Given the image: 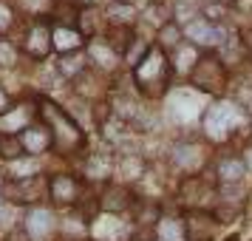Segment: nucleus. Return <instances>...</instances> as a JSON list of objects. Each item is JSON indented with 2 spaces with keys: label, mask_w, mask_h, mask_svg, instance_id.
Listing matches in <instances>:
<instances>
[{
  "label": "nucleus",
  "mask_w": 252,
  "mask_h": 241,
  "mask_svg": "<svg viewBox=\"0 0 252 241\" xmlns=\"http://www.w3.org/2000/svg\"><path fill=\"white\" fill-rule=\"evenodd\" d=\"M40 116H43V122L51 128V134H54V148H63V150H80L85 145V134H82V128L71 119L60 105H54L51 100H40Z\"/></svg>",
  "instance_id": "1"
},
{
  "label": "nucleus",
  "mask_w": 252,
  "mask_h": 241,
  "mask_svg": "<svg viewBox=\"0 0 252 241\" xmlns=\"http://www.w3.org/2000/svg\"><path fill=\"white\" fill-rule=\"evenodd\" d=\"M167 71H170V66H167V57L161 54V48H150L145 60L133 69L139 91L148 94V97H159L164 82H167Z\"/></svg>",
  "instance_id": "2"
},
{
  "label": "nucleus",
  "mask_w": 252,
  "mask_h": 241,
  "mask_svg": "<svg viewBox=\"0 0 252 241\" xmlns=\"http://www.w3.org/2000/svg\"><path fill=\"white\" fill-rule=\"evenodd\" d=\"M48 196L46 176H32V179H6L3 199L14 207H40V202Z\"/></svg>",
  "instance_id": "3"
},
{
  "label": "nucleus",
  "mask_w": 252,
  "mask_h": 241,
  "mask_svg": "<svg viewBox=\"0 0 252 241\" xmlns=\"http://www.w3.org/2000/svg\"><path fill=\"white\" fill-rule=\"evenodd\" d=\"M40 114V103H17L9 105L0 114V134L3 137H20L29 125H34V116Z\"/></svg>",
  "instance_id": "4"
},
{
  "label": "nucleus",
  "mask_w": 252,
  "mask_h": 241,
  "mask_svg": "<svg viewBox=\"0 0 252 241\" xmlns=\"http://www.w3.org/2000/svg\"><path fill=\"white\" fill-rule=\"evenodd\" d=\"M238 125V108L232 103H216L204 114V131L210 139H227V134Z\"/></svg>",
  "instance_id": "5"
},
{
  "label": "nucleus",
  "mask_w": 252,
  "mask_h": 241,
  "mask_svg": "<svg viewBox=\"0 0 252 241\" xmlns=\"http://www.w3.org/2000/svg\"><path fill=\"white\" fill-rule=\"evenodd\" d=\"M51 48H54V32L48 29L46 20H37V23L26 32L20 51H26L32 60H43V57H48Z\"/></svg>",
  "instance_id": "6"
},
{
  "label": "nucleus",
  "mask_w": 252,
  "mask_h": 241,
  "mask_svg": "<svg viewBox=\"0 0 252 241\" xmlns=\"http://www.w3.org/2000/svg\"><path fill=\"white\" fill-rule=\"evenodd\" d=\"M193 82L207 94H218L224 88V82H227L224 80V66L213 57L198 60V66H195V71H193Z\"/></svg>",
  "instance_id": "7"
},
{
  "label": "nucleus",
  "mask_w": 252,
  "mask_h": 241,
  "mask_svg": "<svg viewBox=\"0 0 252 241\" xmlns=\"http://www.w3.org/2000/svg\"><path fill=\"white\" fill-rule=\"evenodd\" d=\"M80 182L71 173H54L48 179V199H54V205H77L80 202Z\"/></svg>",
  "instance_id": "8"
},
{
  "label": "nucleus",
  "mask_w": 252,
  "mask_h": 241,
  "mask_svg": "<svg viewBox=\"0 0 252 241\" xmlns=\"http://www.w3.org/2000/svg\"><path fill=\"white\" fill-rule=\"evenodd\" d=\"M23 139V148L29 156H40V153H46V150L54 148V134H51V128L46 122H34V125H29L20 134Z\"/></svg>",
  "instance_id": "9"
},
{
  "label": "nucleus",
  "mask_w": 252,
  "mask_h": 241,
  "mask_svg": "<svg viewBox=\"0 0 252 241\" xmlns=\"http://www.w3.org/2000/svg\"><path fill=\"white\" fill-rule=\"evenodd\" d=\"M184 34H187V40H193L195 46H216V43L224 40L227 32H224L221 26L207 23V20H193V23H187Z\"/></svg>",
  "instance_id": "10"
},
{
  "label": "nucleus",
  "mask_w": 252,
  "mask_h": 241,
  "mask_svg": "<svg viewBox=\"0 0 252 241\" xmlns=\"http://www.w3.org/2000/svg\"><path fill=\"white\" fill-rule=\"evenodd\" d=\"M99 207L105 213H122V210L130 207V190L125 184H108L102 199H99Z\"/></svg>",
  "instance_id": "11"
},
{
  "label": "nucleus",
  "mask_w": 252,
  "mask_h": 241,
  "mask_svg": "<svg viewBox=\"0 0 252 241\" xmlns=\"http://www.w3.org/2000/svg\"><path fill=\"white\" fill-rule=\"evenodd\" d=\"M201 162H204V150L195 142L176 145V150H173V165L182 171H195V168H201Z\"/></svg>",
  "instance_id": "12"
},
{
  "label": "nucleus",
  "mask_w": 252,
  "mask_h": 241,
  "mask_svg": "<svg viewBox=\"0 0 252 241\" xmlns=\"http://www.w3.org/2000/svg\"><path fill=\"white\" fill-rule=\"evenodd\" d=\"M170 114L179 122H190V119H195V116L201 114V105H198V100H195L193 94L179 91V94H173V100H170Z\"/></svg>",
  "instance_id": "13"
},
{
  "label": "nucleus",
  "mask_w": 252,
  "mask_h": 241,
  "mask_svg": "<svg viewBox=\"0 0 252 241\" xmlns=\"http://www.w3.org/2000/svg\"><path fill=\"white\" fill-rule=\"evenodd\" d=\"M54 48L60 54H77L82 48V32H77L74 26H57L54 29Z\"/></svg>",
  "instance_id": "14"
},
{
  "label": "nucleus",
  "mask_w": 252,
  "mask_h": 241,
  "mask_svg": "<svg viewBox=\"0 0 252 241\" xmlns=\"http://www.w3.org/2000/svg\"><path fill=\"white\" fill-rule=\"evenodd\" d=\"M54 224V216H51V210L46 207H32L29 210V216H26V233L29 236H46L48 230Z\"/></svg>",
  "instance_id": "15"
},
{
  "label": "nucleus",
  "mask_w": 252,
  "mask_h": 241,
  "mask_svg": "<svg viewBox=\"0 0 252 241\" xmlns=\"http://www.w3.org/2000/svg\"><path fill=\"white\" fill-rule=\"evenodd\" d=\"M88 60L96 63L99 69H114V66H116V51L111 48V43L91 40V43H88Z\"/></svg>",
  "instance_id": "16"
},
{
  "label": "nucleus",
  "mask_w": 252,
  "mask_h": 241,
  "mask_svg": "<svg viewBox=\"0 0 252 241\" xmlns=\"http://www.w3.org/2000/svg\"><path fill=\"white\" fill-rule=\"evenodd\" d=\"M111 171H114V165H111L108 153H91L85 162V176H91V179H108Z\"/></svg>",
  "instance_id": "17"
},
{
  "label": "nucleus",
  "mask_w": 252,
  "mask_h": 241,
  "mask_svg": "<svg viewBox=\"0 0 252 241\" xmlns=\"http://www.w3.org/2000/svg\"><path fill=\"white\" fill-rule=\"evenodd\" d=\"M40 176V159L37 156H23L9 165V179H32Z\"/></svg>",
  "instance_id": "18"
},
{
  "label": "nucleus",
  "mask_w": 252,
  "mask_h": 241,
  "mask_svg": "<svg viewBox=\"0 0 252 241\" xmlns=\"http://www.w3.org/2000/svg\"><path fill=\"white\" fill-rule=\"evenodd\" d=\"M159 239L161 241H187V227H184L179 218H161Z\"/></svg>",
  "instance_id": "19"
},
{
  "label": "nucleus",
  "mask_w": 252,
  "mask_h": 241,
  "mask_svg": "<svg viewBox=\"0 0 252 241\" xmlns=\"http://www.w3.org/2000/svg\"><path fill=\"white\" fill-rule=\"evenodd\" d=\"M60 74L63 77H68V80H77L80 74H85V57H82L80 51L77 54H65V57H60Z\"/></svg>",
  "instance_id": "20"
},
{
  "label": "nucleus",
  "mask_w": 252,
  "mask_h": 241,
  "mask_svg": "<svg viewBox=\"0 0 252 241\" xmlns=\"http://www.w3.org/2000/svg\"><path fill=\"white\" fill-rule=\"evenodd\" d=\"M23 156H29L23 148V139L20 137H3V142H0V159H6L9 165L17 159H23Z\"/></svg>",
  "instance_id": "21"
},
{
  "label": "nucleus",
  "mask_w": 252,
  "mask_h": 241,
  "mask_svg": "<svg viewBox=\"0 0 252 241\" xmlns=\"http://www.w3.org/2000/svg\"><path fill=\"white\" fill-rule=\"evenodd\" d=\"M133 40H136V37H133V32H130V26H114L108 43H111V48H114L116 54H125Z\"/></svg>",
  "instance_id": "22"
},
{
  "label": "nucleus",
  "mask_w": 252,
  "mask_h": 241,
  "mask_svg": "<svg viewBox=\"0 0 252 241\" xmlns=\"http://www.w3.org/2000/svg\"><path fill=\"white\" fill-rule=\"evenodd\" d=\"M244 171H247V162H241V159H224L221 165H218V176H221L224 182H229V184L241 182Z\"/></svg>",
  "instance_id": "23"
},
{
  "label": "nucleus",
  "mask_w": 252,
  "mask_h": 241,
  "mask_svg": "<svg viewBox=\"0 0 252 241\" xmlns=\"http://www.w3.org/2000/svg\"><path fill=\"white\" fill-rule=\"evenodd\" d=\"M63 236L68 241H82L85 236H88V221L85 218H80V216H71V218H65L63 221Z\"/></svg>",
  "instance_id": "24"
},
{
  "label": "nucleus",
  "mask_w": 252,
  "mask_h": 241,
  "mask_svg": "<svg viewBox=\"0 0 252 241\" xmlns=\"http://www.w3.org/2000/svg\"><path fill=\"white\" fill-rule=\"evenodd\" d=\"M17 57H20L17 43H12L9 37H0V69H12V66H17Z\"/></svg>",
  "instance_id": "25"
},
{
  "label": "nucleus",
  "mask_w": 252,
  "mask_h": 241,
  "mask_svg": "<svg viewBox=\"0 0 252 241\" xmlns=\"http://www.w3.org/2000/svg\"><path fill=\"white\" fill-rule=\"evenodd\" d=\"M187 230H190V239L193 241H201V239H210V233H213V221H207V216H190L187 221Z\"/></svg>",
  "instance_id": "26"
},
{
  "label": "nucleus",
  "mask_w": 252,
  "mask_h": 241,
  "mask_svg": "<svg viewBox=\"0 0 252 241\" xmlns=\"http://www.w3.org/2000/svg\"><path fill=\"white\" fill-rule=\"evenodd\" d=\"M179 40H182V29L176 23L159 26V46L161 48H179Z\"/></svg>",
  "instance_id": "27"
},
{
  "label": "nucleus",
  "mask_w": 252,
  "mask_h": 241,
  "mask_svg": "<svg viewBox=\"0 0 252 241\" xmlns=\"http://www.w3.org/2000/svg\"><path fill=\"white\" fill-rule=\"evenodd\" d=\"M182 196L190 205H195V202H201L207 196V184L201 182V179H187V182L182 184Z\"/></svg>",
  "instance_id": "28"
},
{
  "label": "nucleus",
  "mask_w": 252,
  "mask_h": 241,
  "mask_svg": "<svg viewBox=\"0 0 252 241\" xmlns=\"http://www.w3.org/2000/svg\"><path fill=\"white\" fill-rule=\"evenodd\" d=\"M108 14H111L114 26H127L130 20H133V9H130L127 3H114V6L108 9Z\"/></svg>",
  "instance_id": "29"
},
{
  "label": "nucleus",
  "mask_w": 252,
  "mask_h": 241,
  "mask_svg": "<svg viewBox=\"0 0 252 241\" xmlns=\"http://www.w3.org/2000/svg\"><path fill=\"white\" fill-rule=\"evenodd\" d=\"M193 63H198V51H195V46H179V54H176V69L187 71Z\"/></svg>",
  "instance_id": "30"
},
{
  "label": "nucleus",
  "mask_w": 252,
  "mask_h": 241,
  "mask_svg": "<svg viewBox=\"0 0 252 241\" xmlns=\"http://www.w3.org/2000/svg\"><path fill=\"white\" fill-rule=\"evenodd\" d=\"M148 51H150V48L145 46V40H133V43H130V48L125 51V63H127V66H133V69H136L139 63L145 60V54H148Z\"/></svg>",
  "instance_id": "31"
},
{
  "label": "nucleus",
  "mask_w": 252,
  "mask_h": 241,
  "mask_svg": "<svg viewBox=\"0 0 252 241\" xmlns=\"http://www.w3.org/2000/svg\"><path fill=\"white\" fill-rule=\"evenodd\" d=\"M20 6H23L29 14H34V17H37V14L43 17V14L51 9V0H20Z\"/></svg>",
  "instance_id": "32"
},
{
  "label": "nucleus",
  "mask_w": 252,
  "mask_h": 241,
  "mask_svg": "<svg viewBox=\"0 0 252 241\" xmlns=\"http://www.w3.org/2000/svg\"><path fill=\"white\" fill-rule=\"evenodd\" d=\"M94 17H96V9H94V6H88L85 12H80V26H82L85 34H94V32H96V20H94Z\"/></svg>",
  "instance_id": "33"
},
{
  "label": "nucleus",
  "mask_w": 252,
  "mask_h": 241,
  "mask_svg": "<svg viewBox=\"0 0 252 241\" xmlns=\"http://www.w3.org/2000/svg\"><path fill=\"white\" fill-rule=\"evenodd\" d=\"M139 171H142V165H139L136 159H130V156H125V159H122V165H119V173H122V176H127V179H136Z\"/></svg>",
  "instance_id": "34"
},
{
  "label": "nucleus",
  "mask_w": 252,
  "mask_h": 241,
  "mask_svg": "<svg viewBox=\"0 0 252 241\" xmlns=\"http://www.w3.org/2000/svg\"><path fill=\"white\" fill-rule=\"evenodd\" d=\"M14 26V17H12V9L0 3V37H6V32Z\"/></svg>",
  "instance_id": "35"
},
{
  "label": "nucleus",
  "mask_w": 252,
  "mask_h": 241,
  "mask_svg": "<svg viewBox=\"0 0 252 241\" xmlns=\"http://www.w3.org/2000/svg\"><path fill=\"white\" fill-rule=\"evenodd\" d=\"M6 241H32V236H29V233L20 227V230H12V233L6 236Z\"/></svg>",
  "instance_id": "36"
},
{
  "label": "nucleus",
  "mask_w": 252,
  "mask_h": 241,
  "mask_svg": "<svg viewBox=\"0 0 252 241\" xmlns=\"http://www.w3.org/2000/svg\"><path fill=\"white\" fill-rule=\"evenodd\" d=\"M9 105H12V97H9V91H6V88L0 85V114H3V111H6Z\"/></svg>",
  "instance_id": "37"
},
{
  "label": "nucleus",
  "mask_w": 252,
  "mask_h": 241,
  "mask_svg": "<svg viewBox=\"0 0 252 241\" xmlns=\"http://www.w3.org/2000/svg\"><path fill=\"white\" fill-rule=\"evenodd\" d=\"M244 46H247V51L252 54V32H247V34H244Z\"/></svg>",
  "instance_id": "38"
},
{
  "label": "nucleus",
  "mask_w": 252,
  "mask_h": 241,
  "mask_svg": "<svg viewBox=\"0 0 252 241\" xmlns=\"http://www.w3.org/2000/svg\"><path fill=\"white\" fill-rule=\"evenodd\" d=\"M238 9H244V12L250 9V12H252V0H238Z\"/></svg>",
  "instance_id": "39"
},
{
  "label": "nucleus",
  "mask_w": 252,
  "mask_h": 241,
  "mask_svg": "<svg viewBox=\"0 0 252 241\" xmlns=\"http://www.w3.org/2000/svg\"><path fill=\"white\" fill-rule=\"evenodd\" d=\"M3 187H6V179H3V173H0V196H3Z\"/></svg>",
  "instance_id": "40"
},
{
  "label": "nucleus",
  "mask_w": 252,
  "mask_h": 241,
  "mask_svg": "<svg viewBox=\"0 0 252 241\" xmlns=\"http://www.w3.org/2000/svg\"><path fill=\"white\" fill-rule=\"evenodd\" d=\"M247 165H250V168H252V148L247 150Z\"/></svg>",
  "instance_id": "41"
},
{
  "label": "nucleus",
  "mask_w": 252,
  "mask_h": 241,
  "mask_svg": "<svg viewBox=\"0 0 252 241\" xmlns=\"http://www.w3.org/2000/svg\"><path fill=\"white\" fill-rule=\"evenodd\" d=\"M114 3H127V6H130V0H114Z\"/></svg>",
  "instance_id": "42"
},
{
  "label": "nucleus",
  "mask_w": 252,
  "mask_h": 241,
  "mask_svg": "<svg viewBox=\"0 0 252 241\" xmlns=\"http://www.w3.org/2000/svg\"><path fill=\"white\" fill-rule=\"evenodd\" d=\"M85 3H88V6H94V3H96V0H85Z\"/></svg>",
  "instance_id": "43"
},
{
  "label": "nucleus",
  "mask_w": 252,
  "mask_h": 241,
  "mask_svg": "<svg viewBox=\"0 0 252 241\" xmlns=\"http://www.w3.org/2000/svg\"><path fill=\"white\" fill-rule=\"evenodd\" d=\"M0 142H3V134H0Z\"/></svg>",
  "instance_id": "44"
}]
</instances>
